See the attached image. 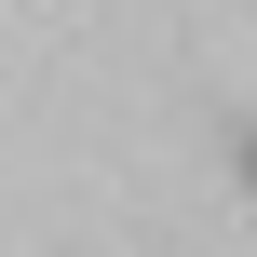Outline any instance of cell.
<instances>
[{
	"instance_id": "6da1fadb",
	"label": "cell",
	"mask_w": 257,
	"mask_h": 257,
	"mask_svg": "<svg viewBox=\"0 0 257 257\" xmlns=\"http://www.w3.org/2000/svg\"><path fill=\"white\" fill-rule=\"evenodd\" d=\"M244 176H257V136H244Z\"/></svg>"
}]
</instances>
